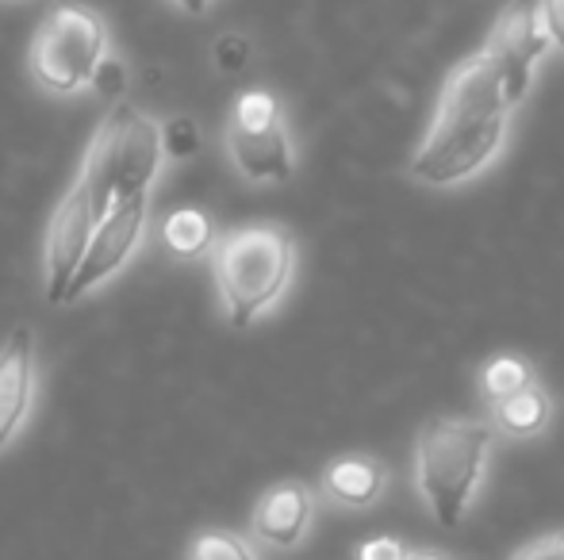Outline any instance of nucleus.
Listing matches in <instances>:
<instances>
[{"label": "nucleus", "mask_w": 564, "mask_h": 560, "mask_svg": "<svg viewBox=\"0 0 564 560\" xmlns=\"http://www.w3.org/2000/svg\"><path fill=\"white\" fill-rule=\"evenodd\" d=\"M388 492V464L369 453H346L323 469L319 495L330 507L341 510H369Z\"/></svg>", "instance_id": "nucleus-12"}, {"label": "nucleus", "mask_w": 564, "mask_h": 560, "mask_svg": "<svg viewBox=\"0 0 564 560\" xmlns=\"http://www.w3.org/2000/svg\"><path fill=\"white\" fill-rule=\"evenodd\" d=\"M147 227H150V196H134V200L119 204L116 211H108V216L100 219L97 234H93L89 250H85L82 270H77L74 281H69L66 304H74V299H82L85 292L112 281L116 273L131 262L134 250H139Z\"/></svg>", "instance_id": "nucleus-8"}, {"label": "nucleus", "mask_w": 564, "mask_h": 560, "mask_svg": "<svg viewBox=\"0 0 564 560\" xmlns=\"http://www.w3.org/2000/svg\"><path fill=\"white\" fill-rule=\"evenodd\" d=\"M496 446V426L480 419H434L415 441V487L434 523H465Z\"/></svg>", "instance_id": "nucleus-4"}, {"label": "nucleus", "mask_w": 564, "mask_h": 560, "mask_svg": "<svg viewBox=\"0 0 564 560\" xmlns=\"http://www.w3.org/2000/svg\"><path fill=\"white\" fill-rule=\"evenodd\" d=\"M162 162L165 139L154 116L127 105V100L108 108L89 150H85L82 173H77L89 185L97 219H105L108 211H116L119 204L134 200V196H150V185L162 173Z\"/></svg>", "instance_id": "nucleus-3"}, {"label": "nucleus", "mask_w": 564, "mask_h": 560, "mask_svg": "<svg viewBox=\"0 0 564 560\" xmlns=\"http://www.w3.org/2000/svg\"><path fill=\"white\" fill-rule=\"evenodd\" d=\"M281 100L273 97V92L265 89H250L238 97L235 112H230V123L235 128H246V131H258V128H273V123H281Z\"/></svg>", "instance_id": "nucleus-17"}, {"label": "nucleus", "mask_w": 564, "mask_h": 560, "mask_svg": "<svg viewBox=\"0 0 564 560\" xmlns=\"http://www.w3.org/2000/svg\"><path fill=\"white\" fill-rule=\"evenodd\" d=\"M542 20L550 31V43L564 51V0H542Z\"/></svg>", "instance_id": "nucleus-23"}, {"label": "nucleus", "mask_w": 564, "mask_h": 560, "mask_svg": "<svg viewBox=\"0 0 564 560\" xmlns=\"http://www.w3.org/2000/svg\"><path fill=\"white\" fill-rule=\"evenodd\" d=\"M315 523V492L304 480H281L269 492L258 495L250 510V538L261 549L273 553H292L304 546Z\"/></svg>", "instance_id": "nucleus-9"}, {"label": "nucleus", "mask_w": 564, "mask_h": 560, "mask_svg": "<svg viewBox=\"0 0 564 560\" xmlns=\"http://www.w3.org/2000/svg\"><path fill=\"white\" fill-rule=\"evenodd\" d=\"M93 89H97L100 97H112V100H116L119 92L127 89V66H123V62L108 54V58L97 66V77H93Z\"/></svg>", "instance_id": "nucleus-21"}, {"label": "nucleus", "mask_w": 564, "mask_h": 560, "mask_svg": "<svg viewBox=\"0 0 564 560\" xmlns=\"http://www.w3.org/2000/svg\"><path fill=\"white\" fill-rule=\"evenodd\" d=\"M97 227H100V219H97V208H93L89 185L77 177L74 188L62 196L51 227H46L43 270H46V299H51V304H66L69 281L82 270L85 250H89Z\"/></svg>", "instance_id": "nucleus-7"}, {"label": "nucleus", "mask_w": 564, "mask_h": 560, "mask_svg": "<svg viewBox=\"0 0 564 560\" xmlns=\"http://www.w3.org/2000/svg\"><path fill=\"white\" fill-rule=\"evenodd\" d=\"M411 549L403 546L400 538H392V534H377V538L361 541V546L354 549V560H408Z\"/></svg>", "instance_id": "nucleus-19"}, {"label": "nucleus", "mask_w": 564, "mask_h": 560, "mask_svg": "<svg viewBox=\"0 0 564 560\" xmlns=\"http://www.w3.org/2000/svg\"><path fill=\"white\" fill-rule=\"evenodd\" d=\"M550 422H553V399L538 381L530 388L491 404V426H496V433H503L511 441L538 438V433H545Z\"/></svg>", "instance_id": "nucleus-13"}, {"label": "nucleus", "mask_w": 564, "mask_h": 560, "mask_svg": "<svg viewBox=\"0 0 564 560\" xmlns=\"http://www.w3.org/2000/svg\"><path fill=\"white\" fill-rule=\"evenodd\" d=\"M514 108L507 105L499 77L484 54L460 62L442 89L434 123L411 162V177L449 188L480 173L499 154Z\"/></svg>", "instance_id": "nucleus-1"}, {"label": "nucleus", "mask_w": 564, "mask_h": 560, "mask_svg": "<svg viewBox=\"0 0 564 560\" xmlns=\"http://www.w3.org/2000/svg\"><path fill=\"white\" fill-rule=\"evenodd\" d=\"M108 58V23L85 4H62L43 20L31 43V77L54 97H74L93 85L97 66Z\"/></svg>", "instance_id": "nucleus-5"}, {"label": "nucleus", "mask_w": 564, "mask_h": 560, "mask_svg": "<svg viewBox=\"0 0 564 560\" xmlns=\"http://www.w3.org/2000/svg\"><path fill=\"white\" fill-rule=\"evenodd\" d=\"M550 31L542 20V0H511V4L499 12L496 28L484 46V58L491 62L499 77V89H503L507 105L519 108L530 92V74H534L538 58L550 51Z\"/></svg>", "instance_id": "nucleus-6"}, {"label": "nucleus", "mask_w": 564, "mask_h": 560, "mask_svg": "<svg viewBox=\"0 0 564 560\" xmlns=\"http://www.w3.org/2000/svg\"><path fill=\"white\" fill-rule=\"evenodd\" d=\"M35 404V330L15 327L0 342V457L15 446Z\"/></svg>", "instance_id": "nucleus-10"}, {"label": "nucleus", "mask_w": 564, "mask_h": 560, "mask_svg": "<svg viewBox=\"0 0 564 560\" xmlns=\"http://www.w3.org/2000/svg\"><path fill=\"white\" fill-rule=\"evenodd\" d=\"M185 560H261V546L250 534L227 530V526H208L185 549Z\"/></svg>", "instance_id": "nucleus-15"}, {"label": "nucleus", "mask_w": 564, "mask_h": 560, "mask_svg": "<svg viewBox=\"0 0 564 560\" xmlns=\"http://www.w3.org/2000/svg\"><path fill=\"white\" fill-rule=\"evenodd\" d=\"M511 560H564V530L542 534V538L527 541Z\"/></svg>", "instance_id": "nucleus-22"}, {"label": "nucleus", "mask_w": 564, "mask_h": 560, "mask_svg": "<svg viewBox=\"0 0 564 560\" xmlns=\"http://www.w3.org/2000/svg\"><path fill=\"white\" fill-rule=\"evenodd\" d=\"M162 242L173 257H185V262H196V257L212 254L216 250V227L204 216L200 208H177L165 216L162 223Z\"/></svg>", "instance_id": "nucleus-14"}, {"label": "nucleus", "mask_w": 564, "mask_h": 560, "mask_svg": "<svg viewBox=\"0 0 564 560\" xmlns=\"http://www.w3.org/2000/svg\"><path fill=\"white\" fill-rule=\"evenodd\" d=\"M227 154L235 162V169L246 180H258V185H276V180H289L296 169V150H292L289 128L273 123V128H227Z\"/></svg>", "instance_id": "nucleus-11"}, {"label": "nucleus", "mask_w": 564, "mask_h": 560, "mask_svg": "<svg viewBox=\"0 0 564 560\" xmlns=\"http://www.w3.org/2000/svg\"><path fill=\"white\" fill-rule=\"evenodd\" d=\"M246 58H250V43H246L242 35H235V31H227L216 43V66L224 69V74H238V69L246 66Z\"/></svg>", "instance_id": "nucleus-20"}, {"label": "nucleus", "mask_w": 564, "mask_h": 560, "mask_svg": "<svg viewBox=\"0 0 564 560\" xmlns=\"http://www.w3.org/2000/svg\"><path fill=\"white\" fill-rule=\"evenodd\" d=\"M165 139V154L170 157H193L200 150V135H196V123L193 120H170L162 128Z\"/></svg>", "instance_id": "nucleus-18"}, {"label": "nucleus", "mask_w": 564, "mask_h": 560, "mask_svg": "<svg viewBox=\"0 0 564 560\" xmlns=\"http://www.w3.org/2000/svg\"><path fill=\"white\" fill-rule=\"evenodd\" d=\"M408 560H453V557L442 553V549H411Z\"/></svg>", "instance_id": "nucleus-24"}, {"label": "nucleus", "mask_w": 564, "mask_h": 560, "mask_svg": "<svg viewBox=\"0 0 564 560\" xmlns=\"http://www.w3.org/2000/svg\"><path fill=\"white\" fill-rule=\"evenodd\" d=\"M296 273V242L276 223L235 227L212 250V277L235 330H246L289 292Z\"/></svg>", "instance_id": "nucleus-2"}, {"label": "nucleus", "mask_w": 564, "mask_h": 560, "mask_svg": "<svg viewBox=\"0 0 564 560\" xmlns=\"http://www.w3.org/2000/svg\"><path fill=\"white\" fill-rule=\"evenodd\" d=\"M177 4L185 8L188 15H204V12H208V4H212V0H177Z\"/></svg>", "instance_id": "nucleus-25"}, {"label": "nucleus", "mask_w": 564, "mask_h": 560, "mask_svg": "<svg viewBox=\"0 0 564 560\" xmlns=\"http://www.w3.org/2000/svg\"><path fill=\"white\" fill-rule=\"evenodd\" d=\"M476 384H480L484 399L499 404V399L530 388V384H534V373H530L527 361L514 358V353H499V358H491L488 365L480 369V381H476Z\"/></svg>", "instance_id": "nucleus-16"}]
</instances>
